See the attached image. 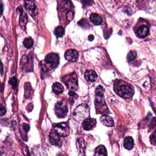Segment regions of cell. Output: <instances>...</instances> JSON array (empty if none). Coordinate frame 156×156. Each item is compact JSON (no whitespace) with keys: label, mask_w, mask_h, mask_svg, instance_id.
I'll list each match as a JSON object with an SVG mask.
<instances>
[{"label":"cell","mask_w":156,"mask_h":156,"mask_svg":"<svg viewBox=\"0 0 156 156\" xmlns=\"http://www.w3.org/2000/svg\"><path fill=\"white\" fill-rule=\"evenodd\" d=\"M114 89L117 94L123 98H130L134 93V90L132 86L121 80H117L115 82Z\"/></svg>","instance_id":"1"},{"label":"cell","mask_w":156,"mask_h":156,"mask_svg":"<svg viewBox=\"0 0 156 156\" xmlns=\"http://www.w3.org/2000/svg\"><path fill=\"white\" fill-rule=\"evenodd\" d=\"M141 23L138 21L137 24V28H134V31L137 37L141 39L145 38L149 33V26L148 23L143 20H140Z\"/></svg>","instance_id":"2"},{"label":"cell","mask_w":156,"mask_h":156,"mask_svg":"<svg viewBox=\"0 0 156 156\" xmlns=\"http://www.w3.org/2000/svg\"><path fill=\"white\" fill-rule=\"evenodd\" d=\"M62 81L71 91L75 90L78 88V81L75 73H71L64 76Z\"/></svg>","instance_id":"3"},{"label":"cell","mask_w":156,"mask_h":156,"mask_svg":"<svg viewBox=\"0 0 156 156\" xmlns=\"http://www.w3.org/2000/svg\"><path fill=\"white\" fill-rule=\"evenodd\" d=\"M53 130L60 137H65L68 136L70 133L69 125L67 122L54 124Z\"/></svg>","instance_id":"4"},{"label":"cell","mask_w":156,"mask_h":156,"mask_svg":"<svg viewBox=\"0 0 156 156\" xmlns=\"http://www.w3.org/2000/svg\"><path fill=\"white\" fill-rule=\"evenodd\" d=\"M95 105L97 114H103L106 115L109 114V111L104 101L103 96H96Z\"/></svg>","instance_id":"5"},{"label":"cell","mask_w":156,"mask_h":156,"mask_svg":"<svg viewBox=\"0 0 156 156\" xmlns=\"http://www.w3.org/2000/svg\"><path fill=\"white\" fill-rule=\"evenodd\" d=\"M54 111L57 116L59 118H64L67 115L68 112V108L65 103L60 101L57 103L55 105Z\"/></svg>","instance_id":"6"},{"label":"cell","mask_w":156,"mask_h":156,"mask_svg":"<svg viewBox=\"0 0 156 156\" xmlns=\"http://www.w3.org/2000/svg\"><path fill=\"white\" fill-rule=\"evenodd\" d=\"M45 62H46V64H49L50 66H51L53 68H55L59 65V56L56 53L48 54L45 57Z\"/></svg>","instance_id":"7"},{"label":"cell","mask_w":156,"mask_h":156,"mask_svg":"<svg viewBox=\"0 0 156 156\" xmlns=\"http://www.w3.org/2000/svg\"><path fill=\"white\" fill-rule=\"evenodd\" d=\"M89 114V108L87 106L85 107L83 105H81L79 107H77L75 111L74 115L75 118H79V119L84 118L86 119V117Z\"/></svg>","instance_id":"8"},{"label":"cell","mask_w":156,"mask_h":156,"mask_svg":"<svg viewBox=\"0 0 156 156\" xmlns=\"http://www.w3.org/2000/svg\"><path fill=\"white\" fill-rule=\"evenodd\" d=\"M65 58L70 62H76L79 58L78 52L74 50L70 49L65 53Z\"/></svg>","instance_id":"9"},{"label":"cell","mask_w":156,"mask_h":156,"mask_svg":"<svg viewBox=\"0 0 156 156\" xmlns=\"http://www.w3.org/2000/svg\"><path fill=\"white\" fill-rule=\"evenodd\" d=\"M96 124H97V120L94 118L87 117L83 119L82 127L86 130H90L95 127Z\"/></svg>","instance_id":"10"},{"label":"cell","mask_w":156,"mask_h":156,"mask_svg":"<svg viewBox=\"0 0 156 156\" xmlns=\"http://www.w3.org/2000/svg\"><path fill=\"white\" fill-rule=\"evenodd\" d=\"M100 122L103 125L107 127H111L114 125V119H112V118L108 116L107 115H103L100 118Z\"/></svg>","instance_id":"11"},{"label":"cell","mask_w":156,"mask_h":156,"mask_svg":"<svg viewBox=\"0 0 156 156\" xmlns=\"http://www.w3.org/2000/svg\"><path fill=\"white\" fill-rule=\"evenodd\" d=\"M50 141L54 145L60 146L61 145V141L60 140V136L56 133L55 132L52 130L51 133L50 135Z\"/></svg>","instance_id":"12"},{"label":"cell","mask_w":156,"mask_h":156,"mask_svg":"<svg viewBox=\"0 0 156 156\" xmlns=\"http://www.w3.org/2000/svg\"><path fill=\"white\" fill-rule=\"evenodd\" d=\"M85 78L89 82H94L98 78V75L93 70H87L85 73Z\"/></svg>","instance_id":"13"},{"label":"cell","mask_w":156,"mask_h":156,"mask_svg":"<svg viewBox=\"0 0 156 156\" xmlns=\"http://www.w3.org/2000/svg\"><path fill=\"white\" fill-rule=\"evenodd\" d=\"M90 20L91 22L94 25H100L102 24L103 20L102 18L97 14H92L90 17Z\"/></svg>","instance_id":"14"},{"label":"cell","mask_w":156,"mask_h":156,"mask_svg":"<svg viewBox=\"0 0 156 156\" xmlns=\"http://www.w3.org/2000/svg\"><path fill=\"white\" fill-rule=\"evenodd\" d=\"M134 139L131 137H127L124 140V147L127 150H131L134 148Z\"/></svg>","instance_id":"15"},{"label":"cell","mask_w":156,"mask_h":156,"mask_svg":"<svg viewBox=\"0 0 156 156\" xmlns=\"http://www.w3.org/2000/svg\"><path fill=\"white\" fill-rule=\"evenodd\" d=\"M94 155H107L106 148L104 145H100L94 150Z\"/></svg>","instance_id":"16"},{"label":"cell","mask_w":156,"mask_h":156,"mask_svg":"<svg viewBox=\"0 0 156 156\" xmlns=\"http://www.w3.org/2000/svg\"><path fill=\"white\" fill-rule=\"evenodd\" d=\"M52 88H53V92L56 94L62 93L64 90V87L62 86V85L61 84V83H60L59 82L54 83L52 86Z\"/></svg>","instance_id":"17"},{"label":"cell","mask_w":156,"mask_h":156,"mask_svg":"<svg viewBox=\"0 0 156 156\" xmlns=\"http://www.w3.org/2000/svg\"><path fill=\"white\" fill-rule=\"evenodd\" d=\"M65 34L64 28L61 26H59L56 28L54 30V34L56 36L57 38L62 37Z\"/></svg>","instance_id":"18"},{"label":"cell","mask_w":156,"mask_h":156,"mask_svg":"<svg viewBox=\"0 0 156 156\" xmlns=\"http://www.w3.org/2000/svg\"><path fill=\"white\" fill-rule=\"evenodd\" d=\"M25 6L26 9L30 12H34L35 9V4L34 1H26L25 4Z\"/></svg>","instance_id":"19"},{"label":"cell","mask_w":156,"mask_h":156,"mask_svg":"<svg viewBox=\"0 0 156 156\" xmlns=\"http://www.w3.org/2000/svg\"><path fill=\"white\" fill-rule=\"evenodd\" d=\"M33 40L31 38H26L23 41V45L26 48H31L33 46Z\"/></svg>","instance_id":"20"},{"label":"cell","mask_w":156,"mask_h":156,"mask_svg":"<svg viewBox=\"0 0 156 156\" xmlns=\"http://www.w3.org/2000/svg\"><path fill=\"white\" fill-rule=\"evenodd\" d=\"M136 57H137V53L135 51H130L127 56V60L128 62L133 61L134 59H135Z\"/></svg>","instance_id":"21"},{"label":"cell","mask_w":156,"mask_h":156,"mask_svg":"<svg viewBox=\"0 0 156 156\" xmlns=\"http://www.w3.org/2000/svg\"><path fill=\"white\" fill-rule=\"evenodd\" d=\"M78 25L83 28H86L89 26V23L86 19H82L78 22Z\"/></svg>","instance_id":"22"},{"label":"cell","mask_w":156,"mask_h":156,"mask_svg":"<svg viewBox=\"0 0 156 156\" xmlns=\"http://www.w3.org/2000/svg\"><path fill=\"white\" fill-rule=\"evenodd\" d=\"M104 92V88L102 86H100L97 89H96L95 94H96V96H103Z\"/></svg>","instance_id":"23"},{"label":"cell","mask_w":156,"mask_h":156,"mask_svg":"<svg viewBox=\"0 0 156 156\" xmlns=\"http://www.w3.org/2000/svg\"><path fill=\"white\" fill-rule=\"evenodd\" d=\"M9 83L14 88L16 87L17 86L18 84V82H17V79L15 77H13L10 80H9Z\"/></svg>","instance_id":"24"},{"label":"cell","mask_w":156,"mask_h":156,"mask_svg":"<svg viewBox=\"0 0 156 156\" xmlns=\"http://www.w3.org/2000/svg\"><path fill=\"white\" fill-rule=\"evenodd\" d=\"M150 140H151V142L152 144V145H155V131H154V133L151 134V137H150Z\"/></svg>","instance_id":"25"},{"label":"cell","mask_w":156,"mask_h":156,"mask_svg":"<svg viewBox=\"0 0 156 156\" xmlns=\"http://www.w3.org/2000/svg\"><path fill=\"white\" fill-rule=\"evenodd\" d=\"M23 129H24V130H25L26 132V133H28V132L30 129V126L28 124H26V123L23 124Z\"/></svg>","instance_id":"26"},{"label":"cell","mask_w":156,"mask_h":156,"mask_svg":"<svg viewBox=\"0 0 156 156\" xmlns=\"http://www.w3.org/2000/svg\"><path fill=\"white\" fill-rule=\"evenodd\" d=\"M6 109L4 107L3 105H1V116H3L6 114Z\"/></svg>","instance_id":"27"},{"label":"cell","mask_w":156,"mask_h":156,"mask_svg":"<svg viewBox=\"0 0 156 156\" xmlns=\"http://www.w3.org/2000/svg\"><path fill=\"white\" fill-rule=\"evenodd\" d=\"M69 95L71 97H75V96H76V93L73 91H70L69 93Z\"/></svg>","instance_id":"28"},{"label":"cell","mask_w":156,"mask_h":156,"mask_svg":"<svg viewBox=\"0 0 156 156\" xmlns=\"http://www.w3.org/2000/svg\"><path fill=\"white\" fill-rule=\"evenodd\" d=\"M94 35H90L89 36V37H88V39H89V41H93V40H94Z\"/></svg>","instance_id":"29"},{"label":"cell","mask_w":156,"mask_h":156,"mask_svg":"<svg viewBox=\"0 0 156 156\" xmlns=\"http://www.w3.org/2000/svg\"><path fill=\"white\" fill-rule=\"evenodd\" d=\"M1 73L3 74V64H1Z\"/></svg>","instance_id":"30"},{"label":"cell","mask_w":156,"mask_h":156,"mask_svg":"<svg viewBox=\"0 0 156 156\" xmlns=\"http://www.w3.org/2000/svg\"><path fill=\"white\" fill-rule=\"evenodd\" d=\"M1 14L3 13V4H1Z\"/></svg>","instance_id":"31"}]
</instances>
